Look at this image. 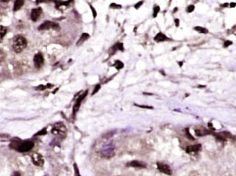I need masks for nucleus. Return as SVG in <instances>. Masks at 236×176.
Returning a JSON list of instances; mask_svg holds the SVG:
<instances>
[{"label":"nucleus","mask_w":236,"mask_h":176,"mask_svg":"<svg viewBox=\"0 0 236 176\" xmlns=\"http://www.w3.org/2000/svg\"><path fill=\"white\" fill-rule=\"evenodd\" d=\"M27 46V41L26 39L22 35H16L14 37L13 41V49L14 52L20 53L22 52Z\"/></svg>","instance_id":"f257e3e1"},{"label":"nucleus","mask_w":236,"mask_h":176,"mask_svg":"<svg viewBox=\"0 0 236 176\" xmlns=\"http://www.w3.org/2000/svg\"><path fill=\"white\" fill-rule=\"evenodd\" d=\"M33 146H34V144L32 141H24V142H22L18 145V146L16 148V150L21 153H24V152H28L31 149H32Z\"/></svg>","instance_id":"f03ea898"},{"label":"nucleus","mask_w":236,"mask_h":176,"mask_svg":"<svg viewBox=\"0 0 236 176\" xmlns=\"http://www.w3.org/2000/svg\"><path fill=\"white\" fill-rule=\"evenodd\" d=\"M60 28V25L56 23H53V22H50V21H47V22H44L43 24H41V25L39 26V30L40 31H46V30H49V29H58Z\"/></svg>","instance_id":"7ed1b4c3"},{"label":"nucleus","mask_w":236,"mask_h":176,"mask_svg":"<svg viewBox=\"0 0 236 176\" xmlns=\"http://www.w3.org/2000/svg\"><path fill=\"white\" fill-rule=\"evenodd\" d=\"M87 93H88V91H85L84 93L81 94L80 96L78 97V99L76 100V104H75V105H74V108H73V114H74V115H76V113L77 112V111H78V109H79L81 104H82L83 100L85 98V96L87 95Z\"/></svg>","instance_id":"20e7f679"},{"label":"nucleus","mask_w":236,"mask_h":176,"mask_svg":"<svg viewBox=\"0 0 236 176\" xmlns=\"http://www.w3.org/2000/svg\"><path fill=\"white\" fill-rule=\"evenodd\" d=\"M66 131H67L66 127L63 125V124L58 123V124H56L54 129H52V130H51V133H52L53 135H61L63 133H66Z\"/></svg>","instance_id":"39448f33"},{"label":"nucleus","mask_w":236,"mask_h":176,"mask_svg":"<svg viewBox=\"0 0 236 176\" xmlns=\"http://www.w3.org/2000/svg\"><path fill=\"white\" fill-rule=\"evenodd\" d=\"M32 163L37 165V166H42L44 164V158L41 155L38 153H34L33 155L32 156Z\"/></svg>","instance_id":"423d86ee"},{"label":"nucleus","mask_w":236,"mask_h":176,"mask_svg":"<svg viewBox=\"0 0 236 176\" xmlns=\"http://www.w3.org/2000/svg\"><path fill=\"white\" fill-rule=\"evenodd\" d=\"M33 62H34V65H35V67L37 68H40L41 67H42L43 64H44V58H43L42 54L41 53H37L34 56Z\"/></svg>","instance_id":"0eeeda50"},{"label":"nucleus","mask_w":236,"mask_h":176,"mask_svg":"<svg viewBox=\"0 0 236 176\" xmlns=\"http://www.w3.org/2000/svg\"><path fill=\"white\" fill-rule=\"evenodd\" d=\"M157 168L158 170L161 172V173H164L167 175H171L172 174V171H171V168H170L169 165L165 164H162V163H157Z\"/></svg>","instance_id":"6e6552de"},{"label":"nucleus","mask_w":236,"mask_h":176,"mask_svg":"<svg viewBox=\"0 0 236 176\" xmlns=\"http://www.w3.org/2000/svg\"><path fill=\"white\" fill-rule=\"evenodd\" d=\"M201 150V145L197 144V145H192V146H189L187 149H186V152L189 155H195L197 154L198 151Z\"/></svg>","instance_id":"1a4fd4ad"},{"label":"nucleus","mask_w":236,"mask_h":176,"mask_svg":"<svg viewBox=\"0 0 236 176\" xmlns=\"http://www.w3.org/2000/svg\"><path fill=\"white\" fill-rule=\"evenodd\" d=\"M42 13V10L41 7H38V8H34L32 9V13H31V19L33 21V22H36L38 20L41 16V14Z\"/></svg>","instance_id":"9d476101"},{"label":"nucleus","mask_w":236,"mask_h":176,"mask_svg":"<svg viewBox=\"0 0 236 176\" xmlns=\"http://www.w3.org/2000/svg\"><path fill=\"white\" fill-rule=\"evenodd\" d=\"M129 166L131 167H137V168H145V164L139 162V161H132L128 164Z\"/></svg>","instance_id":"9b49d317"},{"label":"nucleus","mask_w":236,"mask_h":176,"mask_svg":"<svg viewBox=\"0 0 236 176\" xmlns=\"http://www.w3.org/2000/svg\"><path fill=\"white\" fill-rule=\"evenodd\" d=\"M168 38L166 37V35H164V33L162 32H159L156 37H154V41H157V42H161V41H167Z\"/></svg>","instance_id":"f8f14e48"},{"label":"nucleus","mask_w":236,"mask_h":176,"mask_svg":"<svg viewBox=\"0 0 236 176\" xmlns=\"http://www.w3.org/2000/svg\"><path fill=\"white\" fill-rule=\"evenodd\" d=\"M24 0H16L14 5V11L16 12V11H18L19 9H21L22 6L24 5Z\"/></svg>","instance_id":"ddd939ff"},{"label":"nucleus","mask_w":236,"mask_h":176,"mask_svg":"<svg viewBox=\"0 0 236 176\" xmlns=\"http://www.w3.org/2000/svg\"><path fill=\"white\" fill-rule=\"evenodd\" d=\"M195 133H196L197 136L201 137V136L208 135V134L209 133V132H208V131L205 130V129H196V130H195Z\"/></svg>","instance_id":"4468645a"},{"label":"nucleus","mask_w":236,"mask_h":176,"mask_svg":"<svg viewBox=\"0 0 236 176\" xmlns=\"http://www.w3.org/2000/svg\"><path fill=\"white\" fill-rule=\"evenodd\" d=\"M5 34H6V28L5 26L0 25V41L5 37Z\"/></svg>","instance_id":"2eb2a0df"},{"label":"nucleus","mask_w":236,"mask_h":176,"mask_svg":"<svg viewBox=\"0 0 236 176\" xmlns=\"http://www.w3.org/2000/svg\"><path fill=\"white\" fill-rule=\"evenodd\" d=\"M113 51H116V50H123V44L122 43H117L115 44V45L113 46L112 48Z\"/></svg>","instance_id":"dca6fc26"},{"label":"nucleus","mask_w":236,"mask_h":176,"mask_svg":"<svg viewBox=\"0 0 236 176\" xmlns=\"http://www.w3.org/2000/svg\"><path fill=\"white\" fill-rule=\"evenodd\" d=\"M194 29H195V30H196L197 32H201V33H208V31L206 30V28H203V27H200V26H197V27H195Z\"/></svg>","instance_id":"f3484780"},{"label":"nucleus","mask_w":236,"mask_h":176,"mask_svg":"<svg viewBox=\"0 0 236 176\" xmlns=\"http://www.w3.org/2000/svg\"><path fill=\"white\" fill-rule=\"evenodd\" d=\"M88 38H89V34H87V33H84L82 36H81V38H80L79 41L77 42V44H80L81 42H83V41H86Z\"/></svg>","instance_id":"a211bd4d"},{"label":"nucleus","mask_w":236,"mask_h":176,"mask_svg":"<svg viewBox=\"0 0 236 176\" xmlns=\"http://www.w3.org/2000/svg\"><path fill=\"white\" fill-rule=\"evenodd\" d=\"M114 67L117 68V69H121V68H123V67H124V64L121 62V61H116L115 62V64H114Z\"/></svg>","instance_id":"6ab92c4d"},{"label":"nucleus","mask_w":236,"mask_h":176,"mask_svg":"<svg viewBox=\"0 0 236 176\" xmlns=\"http://www.w3.org/2000/svg\"><path fill=\"white\" fill-rule=\"evenodd\" d=\"M5 60V53L3 50H0V64L3 63Z\"/></svg>","instance_id":"aec40b11"},{"label":"nucleus","mask_w":236,"mask_h":176,"mask_svg":"<svg viewBox=\"0 0 236 176\" xmlns=\"http://www.w3.org/2000/svg\"><path fill=\"white\" fill-rule=\"evenodd\" d=\"M159 11H160V7L159 6H154V11L153 16L154 17H156L157 16V14L159 13Z\"/></svg>","instance_id":"412c9836"},{"label":"nucleus","mask_w":236,"mask_h":176,"mask_svg":"<svg viewBox=\"0 0 236 176\" xmlns=\"http://www.w3.org/2000/svg\"><path fill=\"white\" fill-rule=\"evenodd\" d=\"M46 87H47V86H45V85H41L37 86V87L35 88V89H36V90H41V91H42V90H45V89H46Z\"/></svg>","instance_id":"4be33fe9"},{"label":"nucleus","mask_w":236,"mask_h":176,"mask_svg":"<svg viewBox=\"0 0 236 176\" xmlns=\"http://www.w3.org/2000/svg\"><path fill=\"white\" fill-rule=\"evenodd\" d=\"M46 134V129H43L42 130H41L40 132L36 134V136H40V135H45Z\"/></svg>","instance_id":"5701e85b"},{"label":"nucleus","mask_w":236,"mask_h":176,"mask_svg":"<svg viewBox=\"0 0 236 176\" xmlns=\"http://www.w3.org/2000/svg\"><path fill=\"white\" fill-rule=\"evenodd\" d=\"M194 8H195V6L194 5H189L188 8H187V12L188 13H190V12H192L193 10H194Z\"/></svg>","instance_id":"b1692460"},{"label":"nucleus","mask_w":236,"mask_h":176,"mask_svg":"<svg viewBox=\"0 0 236 176\" xmlns=\"http://www.w3.org/2000/svg\"><path fill=\"white\" fill-rule=\"evenodd\" d=\"M100 87H101L100 85H97L96 86H95V89H94V91L93 92V94H95V93H96L100 90Z\"/></svg>","instance_id":"393cba45"},{"label":"nucleus","mask_w":236,"mask_h":176,"mask_svg":"<svg viewBox=\"0 0 236 176\" xmlns=\"http://www.w3.org/2000/svg\"><path fill=\"white\" fill-rule=\"evenodd\" d=\"M137 106L140 107V108H145V109H153L152 106H145V105H138V104H136Z\"/></svg>","instance_id":"a878e982"},{"label":"nucleus","mask_w":236,"mask_h":176,"mask_svg":"<svg viewBox=\"0 0 236 176\" xmlns=\"http://www.w3.org/2000/svg\"><path fill=\"white\" fill-rule=\"evenodd\" d=\"M186 133H187V134H188V136H189V139H191V140H194L193 137L189 135V129H186Z\"/></svg>","instance_id":"bb28decb"},{"label":"nucleus","mask_w":236,"mask_h":176,"mask_svg":"<svg viewBox=\"0 0 236 176\" xmlns=\"http://www.w3.org/2000/svg\"><path fill=\"white\" fill-rule=\"evenodd\" d=\"M110 7H115V8H120V5H117L116 4H112L110 5Z\"/></svg>","instance_id":"cd10ccee"},{"label":"nucleus","mask_w":236,"mask_h":176,"mask_svg":"<svg viewBox=\"0 0 236 176\" xmlns=\"http://www.w3.org/2000/svg\"><path fill=\"white\" fill-rule=\"evenodd\" d=\"M142 4H143V2H142V1H140V2H139L138 4H137V5H135V7H136V8L137 9V8H138V7H139L140 5H142Z\"/></svg>","instance_id":"c85d7f7f"},{"label":"nucleus","mask_w":236,"mask_h":176,"mask_svg":"<svg viewBox=\"0 0 236 176\" xmlns=\"http://www.w3.org/2000/svg\"><path fill=\"white\" fill-rule=\"evenodd\" d=\"M91 9H92V11H93V17L95 18V17H96V12H95V10L93 8L92 6H91Z\"/></svg>","instance_id":"c756f323"},{"label":"nucleus","mask_w":236,"mask_h":176,"mask_svg":"<svg viewBox=\"0 0 236 176\" xmlns=\"http://www.w3.org/2000/svg\"><path fill=\"white\" fill-rule=\"evenodd\" d=\"M229 44H232V41H225V47L229 46Z\"/></svg>","instance_id":"7c9ffc66"},{"label":"nucleus","mask_w":236,"mask_h":176,"mask_svg":"<svg viewBox=\"0 0 236 176\" xmlns=\"http://www.w3.org/2000/svg\"><path fill=\"white\" fill-rule=\"evenodd\" d=\"M48 1H50V2H54V3H57V2H60V0H48Z\"/></svg>","instance_id":"2f4dec72"},{"label":"nucleus","mask_w":236,"mask_h":176,"mask_svg":"<svg viewBox=\"0 0 236 176\" xmlns=\"http://www.w3.org/2000/svg\"><path fill=\"white\" fill-rule=\"evenodd\" d=\"M13 176H20V173H14L13 174Z\"/></svg>","instance_id":"473e14b6"},{"label":"nucleus","mask_w":236,"mask_h":176,"mask_svg":"<svg viewBox=\"0 0 236 176\" xmlns=\"http://www.w3.org/2000/svg\"><path fill=\"white\" fill-rule=\"evenodd\" d=\"M175 23H176L177 26H179V20H175Z\"/></svg>","instance_id":"72a5a7b5"},{"label":"nucleus","mask_w":236,"mask_h":176,"mask_svg":"<svg viewBox=\"0 0 236 176\" xmlns=\"http://www.w3.org/2000/svg\"><path fill=\"white\" fill-rule=\"evenodd\" d=\"M235 6V3H232L231 4V7H234Z\"/></svg>","instance_id":"f704fd0d"},{"label":"nucleus","mask_w":236,"mask_h":176,"mask_svg":"<svg viewBox=\"0 0 236 176\" xmlns=\"http://www.w3.org/2000/svg\"><path fill=\"white\" fill-rule=\"evenodd\" d=\"M42 1H43V0H37V4H38V3H41V2H42Z\"/></svg>","instance_id":"c9c22d12"}]
</instances>
